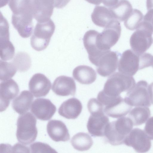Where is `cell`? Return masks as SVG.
I'll use <instances>...</instances> for the list:
<instances>
[{
  "label": "cell",
  "mask_w": 153,
  "mask_h": 153,
  "mask_svg": "<svg viewBox=\"0 0 153 153\" xmlns=\"http://www.w3.org/2000/svg\"><path fill=\"white\" fill-rule=\"evenodd\" d=\"M153 65V56L151 54L137 53L132 50L124 51L121 55L118 65L119 71L131 76L137 71Z\"/></svg>",
  "instance_id": "obj_1"
},
{
  "label": "cell",
  "mask_w": 153,
  "mask_h": 153,
  "mask_svg": "<svg viewBox=\"0 0 153 153\" xmlns=\"http://www.w3.org/2000/svg\"><path fill=\"white\" fill-rule=\"evenodd\" d=\"M133 126L131 119L124 116L109 123L105 133L106 141L114 146L123 144L126 137L132 130Z\"/></svg>",
  "instance_id": "obj_2"
},
{
  "label": "cell",
  "mask_w": 153,
  "mask_h": 153,
  "mask_svg": "<svg viewBox=\"0 0 153 153\" xmlns=\"http://www.w3.org/2000/svg\"><path fill=\"white\" fill-rule=\"evenodd\" d=\"M36 123V119L30 112L18 117L16 134L19 142L28 145L36 140L38 134Z\"/></svg>",
  "instance_id": "obj_3"
},
{
  "label": "cell",
  "mask_w": 153,
  "mask_h": 153,
  "mask_svg": "<svg viewBox=\"0 0 153 153\" xmlns=\"http://www.w3.org/2000/svg\"><path fill=\"white\" fill-rule=\"evenodd\" d=\"M136 84L132 76L116 72L108 78L102 91L107 95L117 97L123 92L130 90Z\"/></svg>",
  "instance_id": "obj_4"
},
{
  "label": "cell",
  "mask_w": 153,
  "mask_h": 153,
  "mask_svg": "<svg viewBox=\"0 0 153 153\" xmlns=\"http://www.w3.org/2000/svg\"><path fill=\"white\" fill-rule=\"evenodd\" d=\"M55 29L54 23L51 19L46 21L37 22L30 38V43L32 48L37 51L46 49Z\"/></svg>",
  "instance_id": "obj_5"
},
{
  "label": "cell",
  "mask_w": 153,
  "mask_h": 153,
  "mask_svg": "<svg viewBox=\"0 0 153 153\" xmlns=\"http://www.w3.org/2000/svg\"><path fill=\"white\" fill-rule=\"evenodd\" d=\"M153 28L149 23L143 20L130 39L132 50L139 53L146 51L153 43Z\"/></svg>",
  "instance_id": "obj_6"
},
{
  "label": "cell",
  "mask_w": 153,
  "mask_h": 153,
  "mask_svg": "<svg viewBox=\"0 0 153 153\" xmlns=\"http://www.w3.org/2000/svg\"><path fill=\"white\" fill-rule=\"evenodd\" d=\"M121 31L120 22L116 19L112 20L101 33H98L96 37L98 48L102 51L110 50L118 41Z\"/></svg>",
  "instance_id": "obj_7"
},
{
  "label": "cell",
  "mask_w": 153,
  "mask_h": 153,
  "mask_svg": "<svg viewBox=\"0 0 153 153\" xmlns=\"http://www.w3.org/2000/svg\"><path fill=\"white\" fill-rule=\"evenodd\" d=\"M147 82L142 80L127 92L124 98L125 101L132 106L150 107L151 103Z\"/></svg>",
  "instance_id": "obj_8"
},
{
  "label": "cell",
  "mask_w": 153,
  "mask_h": 153,
  "mask_svg": "<svg viewBox=\"0 0 153 153\" xmlns=\"http://www.w3.org/2000/svg\"><path fill=\"white\" fill-rule=\"evenodd\" d=\"M120 53L110 50L104 51L93 64L100 76L106 77L110 75L117 70Z\"/></svg>",
  "instance_id": "obj_9"
},
{
  "label": "cell",
  "mask_w": 153,
  "mask_h": 153,
  "mask_svg": "<svg viewBox=\"0 0 153 153\" xmlns=\"http://www.w3.org/2000/svg\"><path fill=\"white\" fill-rule=\"evenodd\" d=\"M124 143L140 153L148 151L151 146L150 139L144 131L137 128L131 130L126 137Z\"/></svg>",
  "instance_id": "obj_10"
},
{
  "label": "cell",
  "mask_w": 153,
  "mask_h": 153,
  "mask_svg": "<svg viewBox=\"0 0 153 153\" xmlns=\"http://www.w3.org/2000/svg\"><path fill=\"white\" fill-rule=\"evenodd\" d=\"M33 18L31 12L13 14L12 23L22 37L27 38L31 35L33 27Z\"/></svg>",
  "instance_id": "obj_11"
},
{
  "label": "cell",
  "mask_w": 153,
  "mask_h": 153,
  "mask_svg": "<svg viewBox=\"0 0 153 153\" xmlns=\"http://www.w3.org/2000/svg\"><path fill=\"white\" fill-rule=\"evenodd\" d=\"M30 111L38 119L46 121L53 115L56 107L49 99L39 98L33 102Z\"/></svg>",
  "instance_id": "obj_12"
},
{
  "label": "cell",
  "mask_w": 153,
  "mask_h": 153,
  "mask_svg": "<svg viewBox=\"0 0 153 153\" xmlns=\"http://www.w3.org/2000/svg\"><path fill=\"white\" fill-rule=\"evenodd\" d=\"M109 123L108 118L104 112L91 114L87 124L89 133L93 137L104 136L107 126Z\"/></svg>",
  "instance_id": "obj_13"
},
{
  "label": "cell",
  "mask_w": 153,
  "mask_h": 153,
  "mask_svg": "<svg viewBox=\"0 0 153 153\" xmlns=\"http://www.w3.org/2000/svg\"><path fill=\"white\" fill-rule=\"evenodd\" d=\"M19 86L13 79L2 81L0 84V111L5 110L9 105L10 101L18 94Z\"/></svg>",
  "instance_id": "obj_14"
},
{
  "label": "cell",
  "mask_w": 153,
  "mask_h": 153,
  "mask_svg": "<svg viewBox=\"0 0 153 153\" xmlns=\"http://www.w3.org/2000/svg\"><path fill=\"white\" fill-rule=\"evenodd\" d=\"M32 12L33 17L37 22L50 19L54 6V0H33Z\"/></svg>",
  "instance_id": "obj_15"
},
{
  "label": "cell",
  "mask_w": 153,
  "mask_h": 153,
  "mask_svg": "<svg viewBox=\"0 0 153 153\" xmlns=\"http://www.w3.org/2000/svg\"><path fill=\"white\" fill-rule=\"evenodd\" d=\"M30 91L36 97L46 96L51 86L49 79L44 74L36 73L33 76L28 84Z\"/></svg>",
  "instance_id": "obj_16"
},
{
  "label": "cell",
  "mask_w": 153,
  "mask_h": 153,
  "mask_svg": "<svg viewBox=\"0 0 153 153\" xmlns=\"http://www.w3.org/2000/svg\"><path fill=\"white\" fill-rule=\"evenodd\" d=\"M76 89V83L73 79L64 75L56 79L52 88V91L56 94L62 96H74Z\"/></svg>",
  "instance_id": "obj_17"
},
{
  "label": "cell",
  "mask_w": 153,
  "mask_h": 153,
  "mask_svg": "<svg viewBox=\"0 0 153 153\" xmlns=\"http://www.w3.org/2000/svg\"><path fill=\"white\" fill-rule=\"evenodd\" d=\"M47 130L50 137L55 142H65L70 140L68 130L61 121L55 120L49 121L47 125Z\"/></svg>",
  "instance_id": "obj_18"
},
{
  "label": "cell",
  "mask_w": 153,
  "mask_h": 153,
  "mask_svg": "<svg viewBox=\"0 0 153 153\" xmlns=\"http://www.w3.org/2000/svg\"><path fill=\"white\" fill-rule=\"evenodd\" d=\"M82 106L81 102L76 98H70L64 101L58 109L61 116L67 119H75L81 114Z\"/></svg>",
  "instance_id": "obj_19"
},
{
  "label": "cell",
  "mask_w": 153,
  "mask_h": 153,
  "mask_svg": "<svg viewBox=\"0 0 153 153\" xmlns=\"http://www.w3.org/2000/svg\"><path fill=\"white\" fill-rule=\"evenodd\" d=\"M91 18L93 22L96 25L104 28L115 19L109 8L100 6L95 7L91 13Z\"/></svg>",
  "instance_id": "obj_20"
},
{
  "label": "cell",
  "mask_w": 153,
  "mask_h": 153,
  "mask_svg": "<svg viewBox=\"0 0 153 153\" xmlns=\"http://www.w3.org/2000/svg\"><path fill=\"white\" fill-rule=\"evenodd\" d=\"M73 76L79 83L88 85L95 81L97 74L92 68L87 65H81L74 69Z\"/></svg>",
  "instance_id": "obj_21"
},
{
  "label": "cell",
  "mask_w": 153,
  "mask_h": 153,
  "mask_svg": "<svg viewBox=\"0 0 153 153\" xmlns=\"http://www.w3.org/2000/svg\"><path fill=\"white\" fill-rule=\"evenodd\" d=\"M33 98L29 91H23L13 101V108L20 114H24L30 109Z\"/></svg>",
  "instance_id": "obj_22"
},
{
  "label": "cell",
  "mask_w": 153,
  "mask_h": 153,
  "mask_svg": "<svg viewBox=\"0 0 153 153\" xmlns=\"http://www.w3.org/2000/svg\"><path fill=\"white\" fill-rule=\"evenodd\" d=\"M132 107L123 98L115 104L104 108V111L109 117L114 118H120L126 116L129 112Z\"/></svg>",
  "instance_id": "obj_23"
},
{
  "label": "cell",
  "mask_w": 153,
  "mask_h": 153,
  "mask_svg": "<svg viewBox=\"0 0 153 153\" xmlns=\"http://www.w3.org/2000/svg\"><path fill=\"white\" fill-rule=\"evenodd\" d=\"M109 8L115 19L120 22L125 21L133 10L131 4L127 0H120L116 4Z\"/></svg>",
  "instance_id": "obj_24"
},
{
  "label": "cell",
  "mask_w": 153,
  "mask_h": 153,
  "mask_svg": "<svg viewBox=\"0 0 153 153\" xmlns=\"http://www.w3.org/2000/svg\"><path fill=\"white\" fill-rule=\"evenodd\" d=\"M71 143L75 149L83 151L89 149L93 144L91 137L87 133L79 132L72 138Z\"/></svg>",
  "instance_id": "obj_25"
},
{
  "label": "cell",
  "mask_w": 153,
  "mask_h": 153,
  "mask_svg": "<svg viewBox=\"0 0 153 153\" xmlns=\"http://www.w3.org/2000/svg\"><path fill=\"white\" fill-rule=\"evenodd\" d=\"M150 115L149 108L146 106H137L129 112L128 117L131 120L133 126L141 125L145 123Z\"/></svg>",
  "instance_id": "obj_26"
},
{
  "label": "cell",
  "mask_w": 153,
  "mask_h": 153,
  "mask_svg": "<svg viewBox=\"0 0 153 153\" xmlns=\"http://www.w3.org/2000/svg\"><path fill=\"white\" fill-rule=\"evenodd\" d=\"M1 60L6 61L13 58L15 54V48L10 41V35L0 36Z\"/></svg>",
  "instance_id": "obj_27"
},
{
  "label": "cell",
  "mask_w": 153,
  "mask_h": 153,
  "mask_svg": "<svg viewBox=\"0 0 153 153\" xmlns=\"http://www.w3.org/2000/svg\"><path fill=\"white\" fill-rule=\"evenodd\" d=\"M17 69L20 72L27 71L31 65V60L29 55L25 52H19L16 54L12 62Z\"/></svg>",
  "instance_id": "obj_28"
},
{
  "label": "cell",
  "mask_w": 153,
  "mask_h": 153,
  "mask_svg": "<svg viewBox=\"0 0 153 153\" xmlns=\"http://www.w3.org/2000/svg\"><path fill=\"white\" fill-rule=\"evenodd\" d=\"M143 13L140 10L134 9L124 21V25L130 30H136L143 22Z\"/></svg>",
  "instance_id": "obj_29"
},
{
  "label": "cell",
  "mask_w": 153,
  "mask_h": 153,
  "mask_svg": "<svg viewBox=\"0 0 153 153\" xmlns=\"http://www.w3.org/2000/svg\"><path fill=\"white\" fill-rule=\"evenodd\" d=\"M33 0H10L9 6L13 14L32 12Z\"/></svg>",
  "instance_id": "obj_30"
},
{
  "label": "cell",
  "mask_w": 153,
  "mask_h": 153,
  "mask_svg": "<svg viewBox=\"0 0 153 153\" xmlns=\"http://www.w3.org/2000/svg\"><path fill=\"white\" fill-rule=\"evenodd\" d=\"M17 69L12 62L0 60V78L1 81L10 79L16 74Z\"/></svg>",
  "instance_id": "obj_31"
},
{
  "label": "cell",
  "mask_w": 153,
  "mask_h": 153,
  "mask_svg": "<svg viewBox=\"0 0 153 153\" xmlns=\"http://www.w3.org/2000/svg\"><path fill=\"white\" fill-rule=\"evenodd\" d=\"M30 147L31 152H57L49 145L40 142L34 143L30 145Z\"/></svg>",
  "instance_id": "obj_32"
},
{
  "label": "cell",
  "mask_w": 153,
  "mask_h": 153,
  "mask_svg": "<svg viewBox=\"0 0 153 153\" xmlns=\"http://www.w3.org/2000/svg\"><path fill=\"white\" fill-rule=\"evenodd\" d=\"M88 110L91 114L104 111V107L97 99L92 98L90 99L87 104Z\"/></svg>",
  "instance_id": "obj_33"
},
{
  "label": "cell",
  "mask_w": 153,
  "mask_h": 153,
  "mask_svg": "<svg viewBox=\"0 0 153 153\" xmlns=\"http://www.w3.org/2000/svg\"><path fill=\"white\" fill-rule=\"evenodd\" d=\"M144 131L150 140H153V117L147 120L145 124Z\"/></svg>",
  "instance_id": "obj_34"
},
{
  "label": "cell",
  "mask_w": 153,
  "mask_h": 153,
  "mask_svg": "<svg viewBox=\"0 0 153 153\" xmlns=\"http://www.w3.org/2000/svg\"><path fill=\"white\" fill-rule=\"evenodd\" d=\"M13 152H17V151H23L24 152H30V149L25 146L19 143L15 144L12 147V149ZM11 150V151H12Z\"/></svg>",
  "instance_id": "obj_35"
},
{
  "label": "cell",
  "mask_w": 153,
  "mask_h": 153,
  "mask_svg": "<svg viewBox=\"0 0 153 153\" xmlns=\"http://www.w3.org/2000/svg\"><path fill=\"white\" fill-rule=\"evenodd\" d=\"M143 20L149 23L153 28V10L148 11L144 16Z\"/></svg>",
  "instance_id": "obj_36"
},
{
  "label": "cell",
  "mask_w": 153,
  "mask_h": 153,
  "mask_svg": "<svg viewBox=\"0 0 153 153\" xmlns=\"http://www.w3.org/2000/svg\"><path fill=\"white\" fill-rule=\"evenodd\" d=\"M55 7L59 9L65 6L70 0H54Z\"/></svg>",
  "instance_id": "obj_37"
},
{
  "label": "cell",
  "mask_w": 153,
  "mask_h": 153,
  "mask_svg": "<svg viewBox=\"0 0 153 153\" xmlns=\"http://www.w3.org/2000/svg\"><path fill=\"white\" fill-rule=\"evenodd\" d=\"M102 3L106 7L110 8L116 4L118 0H102Z\"/></svg>",
  "instance_id": "obj_38"
},
{
  "label": "cell",
  "mask_w": 153,
  "mask_h": 153,
  "mask_svg": "<svg viewBox=\"0 0 153 153\" xmlns=\"http://www.w3.org/2000/svg\"><path fill=\"white\" fill-rule=\"evenodd\" d=\"M148 90L151 103L153 104V82L149 85Z\"/></svg>",
  "instance_id": "obj_39"
},
{
  "label": "cell",
  "mask_w": 153,
  "mask_h": 153,
  "mask_svg": "<svg viewBox=\"0 0 153 153\" xmlns=\"http://www.w3.org/2000/svg\"><path fill=\"white\" fill-rule=\"evenodd\" d=\"M146 5L148 11L153 10V0H146Z\"/></svg>",
  "instance_id": "obj_40"
},
{
  "label": "cell",
  "mask_w": 153,
  "mask_h": 153,
  "mask_svg": "<svg viewBox=\"0 0 153 153\" xmlns=\"http://www.w3.org/2000/svg\"><path fill=\"white\" fill-rule=\"evenodd\" d=\"M89 3L95 4L98 5L102 3V0H85Z\"/></svg>",
  "instance_id": "obj_41"
},
{
  "label": "cell",
  "mask_w": 153,
  "mask_h": 153,
  "mask_svg": "<svg viewBox=\"0 0 153 153\" xmlns=\"http://www.w3.org/2000/svg\"><path fill=\"white\" fill-rule=\"evenodd\" d=\"M152 67H153V65H152Z\"/></svg>",
  "instance_id": "obj_42"
}]
</instances>
